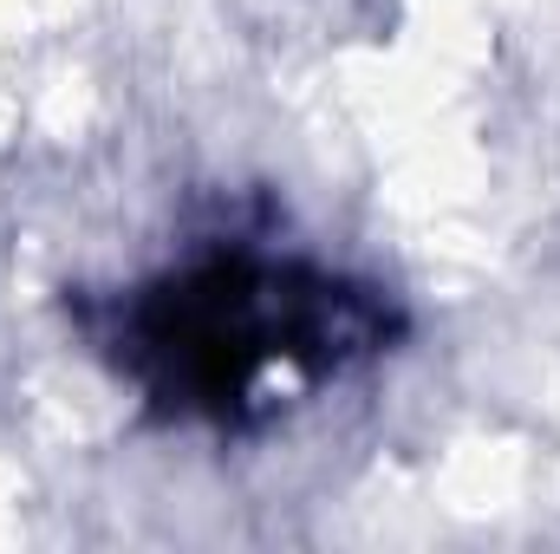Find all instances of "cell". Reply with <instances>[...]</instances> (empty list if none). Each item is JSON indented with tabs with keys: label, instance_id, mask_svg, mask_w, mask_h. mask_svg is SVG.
Listing matches in <instances>:
<instances>
[{
	"label": "cell",
	"instance_id": "obj_1",
	"mask_svg": "<svg viewBox=\"0 0 560 554\" xmlns=\"http://www.w3.org/2000/svg\"><path fill=\"white\" fill-rule=\"evenodd\" d=\"M79 346L163 430L261 437L372 379L411 307L385 280L268 235H209L112 287L66 293Z\"/></svg>",
	"mask_w": 560,
	"mask_h": 554
}]
</instances>
